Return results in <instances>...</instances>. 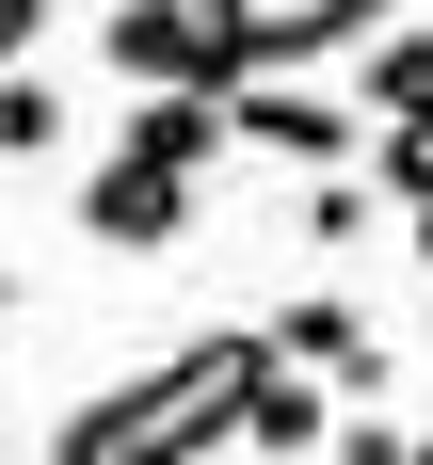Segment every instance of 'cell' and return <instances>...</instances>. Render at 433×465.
<instances>
[{
    "label": "cell",
    "instance_id": "cell-1",
    "mask_svg": "<svg viewBox=\"0 0 433 465\" xmlns=\"http://www.w3.org/2000/svg\"><path fill=\"white\" fill-rule=\"evenodd\" d=\"M257 370H273V337H257V322H192L177 353H144L129 385L64 401L48 465H129V450H177V465H209V450L241 433V401H257Z\"/></svg>",
    "mask_w": 433,
    "mask_h": 465
},
{
    "label": "cell",
    "instance_id": "cell-2",
    "mask_svg": "<svg viewBox=\"0 0 433 465\" xmlns=\"http://www.w3.org/2000/svg\"><path fill=\"white\" fill-rule=\"evenodd\" d=\"M401 16L418 0H209V48H225V81H305V64L401 33Z\"/></svg>",
    "mask_w": 433,
    "mask_h": 465
},
{
    "label": "cell",
    "instance_id": "cell-3",
    "mask_svg": "<svg viewBox=\"0 0 433 465\" xmlns=\"http://www.w3.org/2000/svg\"><path fill=\"white\" fill-rule=\"evenodd\" d=\"M225 144H257V161H305V177H369V113H353V81H241L225 96Z\"/></svg>",
    "mask_w": 433,
    "mask_h": 465
},
{
    "label": "cell",
    "instance_id": "cell-4",
    "mask_svg": "<svg viewBox=\"0 0 433 465\" xmlns=\"http://www.w3.org/2000/svg\"><path fill=\"white\" fill-rule=\"evenodd\" d=\"M257 337H273V370H305L321 401H385V370H401V337H385L353 289H289Z\"/></svg>",
    "mask_w": 433,
    "mask_h": 465
},
{
    "label": "cell",
    "instance_id": "cell-5",
    "mask_svg": "<svg viewBox=\"0 0 433 465\" xmlns=\"http://www.w3.org/2000/svg\"><path fill=\"white\" fill-rule=\"evenodd\" d=\"M96 64L144 81V96H241L225 48H209V0H113V16H96Z\"/></svg>",
    "mask_w": 433,
    "mask_h": 465
},
{
    "label": "cell",
    "instance_id": "cell-6",
    "mask_svg": "<svg viewBox=\"0 0 433 465\" xmlns=\"http://www.w3.org/2000/svg\"><path fill=\"white\" fill-rule=\"evenodd\" d=\"M177 225H192V177H177V161H129V144H113V161L81 177V241H96V257H161Z\"/></svg>",
    "mask_w": 433,
    "mask_h": 465
},
{
    "label": "cell",
    "instance_id": "cell-7",
    "mask_svg": "<svg viewBox=\"0 0 433 465\" xmlns=\"http://www.w3.org/2000/svg\"><path fill=\"white\" fill-rule=\"evenodd\" d=\"M353 113L369 129H433V16H401V33L353 48Z\"/></svg>",
    "mask_w": 433,
    "mask_h": 465
},
{
    "label": "cell",
    "instance_id": "cell-8",
    "mask_svg": "<svg viewBox=\"0 0 433 465\" xmlns=\"http://www.w3.org/2000/svg\"><path fill=\"white\" fill-rule=\"evenodd\" d=\"M337 418H353V401H321L305 370H257V401H241V450H257V465H305V450H337Z\"/></svg>",
    "mask_w": 433,
    "mask_h": 465
},
{
    "label": "cell",
    "instance_id": "cell-9",
    "mask_svg": "<svg viewBox=\"0 0 433 465\" xmlns=\"http://www.w3.org/2000/svg\"><path fill=\"white\" fill-rule=\"evenodd\" d=\"M129 161H177V177H209V161H225V96H144V113H129Z\"/></svg>",
    "mask_w": 433,
    "mask_h": 465
},
{
    "label": "cell",
    "instance_id": "cell-10",
    "mask_svg": "<svg viewBox=\"0 0 433 465\" xmlns=\"http://www.w3.org/2000/svg\"><path fill=\"white\" fill-rule=\"evenodd\" d=\"M289 225H305V257L337 273V257H353V241L385 225V193H369V177H305V209H289Z\"/></svg>",
    "mask_w": 433,
    "mask_h": 465
},
{
    "label": "cell",
    "instance_id": "cell-11",
    "mask_svg": "<svg viewBox=\"0 0 433 465\" xmlns=\"http://www.w3.org/2000/svg\"><path fill=\"white\" fill-rule=\"evenodd\" d=\"M48 144H64V81L16 64V81H0V161H48Z\"/></svg>",
    "mask_w": 433,
    "mask_h": 465
},
{
    "label": "cell",
    "instance_id": "cell-12",
    "mask_svg": "<svg viewBox=\"0 0 433 465\" xmlns=\"http://www.w3.org/2000/svg\"><path fill=\"white\" fill-rule=\"evenodd\" d=\"M369 193L385 209H433V129H369Z\"/></svg>",
    "mask_w": 433,
    "mask_h": 465
},
{
    "label": "cell",
    "instance_id": "cell-13",
    "mask_svg": "<svg viewBox=\"0 0 433 465\" xmlns=\"http://www.w3.org/2000/svg\"><path fill=\"white\" fill-rule=\"evenodd\" d=\"M321 465H418V433L385 418V401H353V418H337V450H321Z\"/></svg>",
    "mask_w": 433,
    "mask_h": 465
},
{
    "label": "cell",
    "instance_id": "cell-14",
    "mask_svg": "<svg viewBox=\"0 0 433 465\" xmlns=\"http://www.w3.org/2000/svg\"><path fill=\"white\" fill-rule=\"evenodd\" d=\"M33 33H48V0H0V81L33 64Z\"/></svg>",
    "mask_w": 433,
    "mask_h": 465
},
{
    "label": "cell",
    "instance_id": "cell-15",
    "mask_svg": "<svg viewBox=\"0 0 433 465\" xmlns=\"http://www.w3.org/2000/svg\"><path fill=\"white\" fill-rule=\"evenodd\" d=\"M401 225H418V273H433V209H401Z\"/></svg>",
    "mask_w": 433,
    "mask_h": 465
},
{
    "label": "cell",
    "instance_id": "cell-16",
    "mask_svg": "<svg viewBox=\"0 0 433 465\" xmlns=\"http://www.w3.org/2000/svg\"><path fill=\"white\" fill-rule=\"evenodd\" d=\"M0 322H16V273H0Z\"/></svg>",
    "mask_w": 433,
    "mask_h": 465
},
{
    "label": "cell",
    "instance_id": "cell-17",
    "mask_svg": "<svg viewBox=\"0 0 433 465\" xmlns=\"http://www.w3.org/2000/svg\"><path fill=\"white\" fill-rule=\"evenodd\" d=\"M129 465H177V450H129Z\"/></svg>",
    "mask_w": 433,
    "mask_h": 465
},
{
    "label": "cell",
    "instance_id": "cell-18",
    "mask_svg": "<svg viewBox=\"0 0 433 465\" xmlns=\"http://www.w3.org/2000/svg\"><path fill=\"white\" fill-rule=\"evenodd\" d=\"M418 465H433V433H418Z\"/></svg>",
    "mask_w": 433,
    "mask_h": 465
}]
</instances>
